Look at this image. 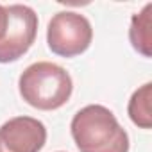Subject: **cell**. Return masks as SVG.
<instances>
[{
	"label": "cell",
	"mask_w": 152,
	"mask_h": 152,
	"mask_svg": "<svg viewBox=\"0 0 152 152\" xmlns=\"http://www.w3.org/2000/svg\"><path fill=\"white\" fill-rule=\"evenodd\" d=\"M18 90L29 106L39 111H54L70 100L73 81L63 66L50 61H38L22 72Z\"/></svg>",
	"instance_id": "7a4b0ae2"
},
{
	"label": "cell",
	"mask_w": 152,
	"mask_h": 152,
	"mask_svg": "<svg viewBox=\"0 0 152 152\" xmlns=\"http://www.w3.org/2000/svg\"><path fill=\"white\" fill-rule=\"evenodd\" d=\"M129 39L138 54L143 57L152 56V4H147L140 13L132 15Z\"/></svg>",
	"instance_id": "8992f818"
},
{
	"label": "cell",
	"mask_w": 152,
	"mask_h": 152,
	"mask_svg": "<svg viewBox=\"0 0 152 152\" xmlns=\"http://www.w3.org/2000/svg\"><path fill=\"white\" fill-rule=\"evenodd\" d=\"M72 138L79 152H129V134L111 109L90 104L73 115Z\"/></svg>",
	"instance_id": "6da1fadb"
},
{
	"label": "cell",
	"mask_w": 152,
	"mask_h": 152,
	"mask_svg": "<svg viewBox=\"0 0 152 152\" xmlns=\"http://www.w3.org/2000/svg\"><path fill=\"white\" fill-rule=\"evenodd\" d=\"M150 102H152V84L150 83H145L143 86H140L129 99V104H127L129 118L140 129H150L152 127Z\"/></svg>",
	"instance_id": "52a82bcc"
},
{
	"label": "cell",
	"mask_w": 152,
	"mask_h": 152,
	"mask_svg": "<svg viewBox=\"0 0 152 152\" xmlns=\"http://www.w3.org/2000/svg\"><path fill=\"white\" fill-rule=\"evenodd\" d=\"M93 39L90 20L75 11H61L52 16L47 27L48 48L61 57H75L86 52Z\"/></svg>",
	"instance_id": "3957f363"
},
{
	"label": "cell",
	"mask_w": 152,
	"mask_h": 152,
	"mask_svg": "<svg viewBox=\"0 0 152 152\" xmlns=\"http://www.w3.org/2000/svg\"><path fill=\"white\" fill-rule=\"evenodd\" d=\"M6 29H7V11H6V6L0 4V41L6 34Z\"/></svg>",
	"instance_id": "ba28073f"
},
{
	"label": "cell",
	"mask_w": 152,
	"mask_h": 152,
	"mask_svg": "<svg viewBox=\"0 0 152 152\" xmlns=\"http://www.w3.org/2000/svg\"><path fill=\"white\" fill-rule=\"evenodd\" d=\"M7 29L0 41V63L18 61L32 47L38 34V15L23 4L6 6Z\"/></svg>",
	"instance_id": "277c9868"
},
{
	"label": "cell",
	"mask_w": 152,
	"mask_h": 152,
	"mask_svg": "<svg viewBox=\"0 0 152 152\" xmlns=\"http://www.w3.org/2000/svg\"><path fill=\"white\" fill-rule=\"evenodd\" d=\"M47 141V127L32 116H15L0 127V152H39Z\"/></svg>",
	"instance_id": "5b68a950"
}]
</instances>
